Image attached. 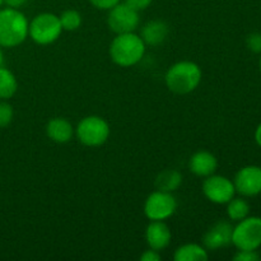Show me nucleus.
<instances>
[{
  "mask_svg": "<svg viewBox=\"0 0 261 261\" xmlns=\"http://www.w3.org/2000/svg\"><path fill=\"white\" fill-rule=\"evenodd\" d=\"M147 45L134 32L120 33L110 45V56L116 65L130 68L139 63L145 54Z\"/></svg>",
  "mask_w": 261,
  "mask_h": 261,
  "instance_id": "1",
  "label": "nucleus"
},
{
  "mask_svg": "<svg viewBox=\"0 0 261 261\" xmlns=\"http://www.w3.org/2000/svg\"><path fill=\"white\" fill-rule=\"evenodd\" d=\"M201 69L194 61L184 60L173 64L165 76L166 86L176 94H188L195 91L201 82Z\"/></svg>",
  "mask_w": 261,
  "mask_h": 261,
  "instance_id": "2",
  "label": "nucleus"
},
{
  "mask_svg": "<svg viewBox=\"0 0 261 261\" xmlns=\"http://www.w3.org/2000/svg\"><path fill=\"white\" fill-rule=\"evenodd\" d=\"M28 20L19 9L0 10V46L15 47L28 37Z\"/></svg>",
  "mask_w": 261,
  "mask_h": 261,
  "instance_id": "3",
  "label": "nucleus"
},
{
  "mask_svg": "<svg viewBox=\"0 0 261 261\" xmlns=\"http://www.w3.org/2000/svg\"><path fill=\"white\" fill-rule=\"evenodd\" d=\"M63 32L60 18L54 13L37 14L28 24V36L38 45H50Z\"/></svg>",
  "mask_w": 261,
  "mask_h": 261,
  "instance_id": "4",
  "label": "nucleus"
},
{
  "mask_svg": "<svg viewBox=\"0 0 261 261\" xmlns=\"http://www.w3.org/2000/svg\"><path fill=\"white\" fill-rule=\"evenodd\" d=\"M79 142L87 147H99L105 144L110 137L109 122L101 116H87L79 121L75 129Z\"/></svg>",
  "mask_w": 261,
  "mask_h": 261,
  "instance_id": "5",
  "label": "nucleus"
},
{
  "mask_svg": "<svg viewBox=\"0 0 261 261\" xmlns=\"http://www.w3.org/2000/svg\"><path fill=\"white\" fill-rule=\"evenodd\" d=\"M232 244L239 250H257L261 246V218L246 217L233 227Z\"/></svg>",
  "mask_w": 261,
  "mask_h": 261,
  "instance_id": "6",
  "label": "nucleus"
},
{
  "mask_svg": "<svg viewBox=\"0 0 261 261\" xmlns=\"http://www.w3.org/2000/svg\"><path fill=\"white\" fill-rule=\"evenodd\" d=\"M177 200L172 193L157 190L144 203V214L149 221H166L175 214Z\"/></svg>",
  "mask_w": 261,
  "mask_h": 261,
  "instance_id": "7",
  "label": "nucleus"
},
{
  "mask_svg": "<svg viewBox=\"0 0 261 261\" xmlns=\"http://www.w3.org/2000/svg\"><path fill=\"white\" fill-rule=\"evenodd\" d=\"M139 12L127 5L126 3L121 2L110 9L107 17V24L110 30L116 35L134 32L139 25Z\"/></svg>",
  "mask_w": 261,
  "mask_h": 261,
  "instance_id": "8",
  "label": "nucleus"
},
{
  "mask_svg": "<svg viewBox=\"0 0 261 261\" xmlns=\"http://www.w3.org/2000/svg\"><path fill=\"white\" fill-rule=\"evenodd\" d=\"M203 194L214 204H227L234 198L236 189L229 178L219 175H211L203 182Z\"/></svg>",
  "mask_w": 261,
  "mask_h": 261,
  "instance_id": "9",
  "label": "nucleus"
},
{
  "mask_svg": "<svg viewBox=\"0 0 261 261\" xmlns=\"http://www.w3.org/2000/svg\"><path fill=\"white\" fill-rule=\"evenodd\" d=\"M234 189L244 196H255L261 193V167L246 166L234 176Z\"/></svg>",
  "mask_w": 261,
  "mask_h": 261,
  "instance_id": "10",
  "label": "nucleus"
},
{
  "mask_svg": "<svg viewBox=\"0 0 261 261\" xmlns=\"http://www.w3.org/2000/svg\"><path fill=\"white\" fill-rule=\"evenodd\" d=\"M233 227L227 221H218L204 234L203 245L206 250H218L232 244Z\"/></svg>",
  "mask_w": 261,
  "mask_h": 261,
  "instance_id": "11",
  "label": "nucleus"
},
{
  "mask_svg": "<svg viewBox=\"0 0 261 261\" xmlns=\"http://www.w3.org/2000/svg\"><path fill=\"white\" fill-rule=\"evenodd\" d=\"M171 229L163 221H150L145 229V241L149 249L161 250L166 249L171 242Z\"/></svg>",
  "mask_w": 261,
  "mask_h": 261,
  "instance_id": "12",
  "label": "nucleus"
},
{
  "mask_svg": "<svg viewBox=\"0 0 261 261\" xmlns=\"http://www.w3.org/2000/svg\"><path fill=\"white\" fill-rule=\"evenodd\" d=\"M189 168L194 175L199 177H208L216 173L218 168V161L213 153L208 150H199L191 155L189 161Z\"/></svg>",
  "mask_w": 261,
  "mask_h": 261,
  "instance_id": "13",
  "label": "nucleus"
},
{
  "mask_svg": "<svg viewBox=\"0 0 261 261\" xmlns=\"http://www.w3.org/2000/svg\"><path fill=\"white\" fill-rule=\"evenodd\" d=\"M168 33H170V28H168L167 23L163 22V20L155 19L145 23L139 36L144 41L145 45L158 46L165 42Z\"/></svg>",
  "mask_w": 261,
  "mask_h": 261,
  "instance_id": "14",
  "label": "nucleus"
},
{
  "mask_svg": "<svg viewBox=\"0 0 261 261\" xmlns=\"http://www.w3.org/2000/svg\"><path fill=\"white\" fill-rule=\"evenodd\" d=\"M74 127L70 122L64 117H55L51 119L46 125V134L53 142L58 144L70 142L74 135Z\"/></svg>",
  "mask_w": 261,
  "mask_h": 261,
  "instance_id": "15",
  "label": "nucleus"
},
{
  "mask_svg": "<svg viewBox=\"0 0 261 261\" xmlns=\"http://www.w3.org/2000/svg\"><path fill=\"white\" fill-rule=\"evenodd\" d=\"M175 261H206L208 250L198 244H186L178 247L173 255Z\"/></svg>",
  "mask_w": 261,
  "mask_h": 261,
  "instance_id": "16",
  "label": "nucleus"
},
{
  "mask_svg": "<svg viewBox=\"0 0 261 261\" xmlns=\"http://www.w3.org/2000/svg\"><path fill=\"white\" fill-rule=\"evenodd\" d=\"M182 184V175L176 170H165L155 178V188L157 190L173 193L177 190Z\"/></svg>",
  "mask_w": 261,
  "mask_h": 261,
  "instance_id": "17",
  "label": "nucleus"
},
{
  "mask_svg": "<svg viewBox=\"0 0 261 261\" xmlns=\"http://www.w3.org/2000/svg\"><path fill=\"white\" fill-rule=\"evenodd\" d=\"M18 89V82L14 74L9 69L0 68V99H8L15 94Z\"/></svg>",
  "mask_w": 261,
  "mask_h": 261,
  "instance_id": "18",
  "label": "nucleus"
},
{
  "mask_svg": "<svg viewBox=\"0 0 261 261\" xmlns=\"http://www.w3.org/2000/svg\"><path fill=\"white\" fill-rule=\"evenodd\" d=\"M250 204L242 198H232L227 203V214L231 221L240 222L249 217Z\"/></svg>",
  "mask_w": 261,
  "mask_h": 261,
  "instance_id": "19",
  "label": "nucleus"
},
{
  "mask_svg": "<svg viewBox=\"0 0 261 261\" xmlns=\"http://www.w3.org/2000/svg\"><path fill=\"white\" fill-rule=\"evenodd\" d=\"M60 23L63 31H76L82 25V15L78 10L68 9L61 13Z\"/></svg>",
  "mask_w": 261,
  "mask_h": 261,
  "instance_id": "20",
  "label": "nucleus"
},
{
  "mask_svg": "<svg viewBox=\"0 0 261 261\" xmlns=\"http://www.w3.org/2000/svg\"><path fill=\"white\" fill-rule=\"evenodd\" d=\"M14 111L8 102H0V127H5L12 122Z\"/></svg>",
  "mask_w": 261,
  "mask_h": 261,
  "instance_id": "21",
  "label": "nucleus"
},
{
  "mask_svg": "<svg viewBox=\"0 0 261 261\" xmlns=\"http://www.w3.org/2000/svg\"><path fill=\"white\" fill-rule=\"evenodd\" d=\"M246 45L250 51L255 54L261 53V33L254 32L251 35L247 36L246 38Z\"/></svg>",
  "mask_w": 261,
  "mask_h": 261,
  "instance_id": "22",
  "label": "nucleus"
},
{
  "mask_svg": "<svg viewBox=\"0 0 261 261\" xmlns=\"http://www.w3.org/2000/svg\"><path fill=\"white\" fill-rule=\"evenodd\" d=\"M234 261H257L260 260V255L256 250H239L233 256Z\"/></svg>",
  "mask_w": 261,
  "mask_h": 261,
  "instance_id": "23",
  "label": "nucleus"
},
{
  "mask_svg": "<svg viewBox=\"0 0 261 261\" xmlns=\"http://www.w3.org/2000/svg\"><path fill=\"white\" fill-rule=\"evenodd\" d=\"M94 8L101 10H110L111 8H114L115 5L119 4L121 0H88Z\"/></svg>",
  "mask_w": 261,
  "mask_h": 261,
  "instance_id": "24",
  "label": "nucleus"
},
{
  "mask_svg": "<svg viewBox=\"0 0 261 261\" xmlns=\"http://www.w3.org/2000/svg\"><path fill=\"white\" fill-rule=\"evenodd\" d=\"M153 0H125L124 3H126L127 5H130L132 8H134L135 10L140 12V10H144L152 4Z\"/></svg>",
  "mask_w": 261,
  "mask_h": 261,
  "instance_id": "25",
  "label": "nucleus"
},
{
  "mask_svg": "<svg viewBox=\"0 0 261 261\" xmlns=\"http://www.w3.org/2000/svg\"><path fill=\"white\" fill-rule=\"evenodd\" d=\"M140 260L142 261H160L161 260V255L157 250L149 249L147 251H144L140 256Z\"/></svg>",
  "mask_w": 261,
  "mask_h": 261,
  "instance_id": "26",
  "label": "nucleus"
},
{
  "mask_svg": "<svg viewBox=\"0 0 261 261\" xmlns=\"http://www.w3.org/2000/svg\"><path fill=\"white\" fill-rule=\"evenodd\" d=\"M27 2L28 0H4V3L8 7L14 8V9H19V8L23 7Z\"/></svg>",
  "mask_w": 261,
  "mask_h": 261,
  "instance_id": "27",
  "label": "nucleus"
},
{
  "mask_svg": "<svg viewBox=\"0 0 261 261\" xmlns=\"http://www.w3.org/2000/svg\"><path fill=\"white\" fill-rule=\"evenodd\" d=\"M255 140H256L257 144L261 147V124L257 126L256 132H255Z\"/></svg>",
  "mask_w": 261,
  "mask_h": 261,
  "instance_id": "28",
  "label": "nucleus"
},
{
  "mask_svg": "<svg viewBox=\"0 0 261 261\" xmlns=\"http://www.w3.org/2000/svg\"><path fill=\"white\" fill-rule=\"evenodd\" d=\"M0 47H2V46H0ZM3 65H4V54H3L2 48H0V68H2Z\"/></svg>",
  "mask_w": 261,
  "mask_h": 261,
  "instance_id": "29",
  "label": "nucleus"
},
{
  "mask_svg": "<svg viewBox=\"0 0 261 261\" xmlns=\"http://www.w3.org/2000/svg\"><path fill=\"white\" fill-rule=\"evenodd\" d=\"M3 4H4V0H0V8H2Z\"/></svg>",
  "mask_w": 261,
  "mask_h": 261,
  "instance_id": "30",
  "label": "nucleus"
},
{
  "mask_svg": "<svg viewBox=\"0 0 261 261\" xmlns=\"http://www.w3.org/2000/svg\"><path fill=\"white\" fill-rule=\"evenodd\" d=\"M260 70H261V60H260Z\"/></svg>",
  "mask_w": 261,
  "mask_h": 261,
  "instance_id": "31",
  "label": "nucleus"
}]
</instances>
